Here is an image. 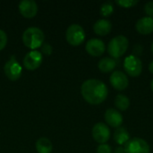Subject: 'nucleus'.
I'll return each instance as SVG.
<instances>
[{"label":"nucleus","mask_w":153,"mask_h":153,"mask_svg":"<svg viewBox=\"0 0 153 153\" xmlns=\"http://www.w3.org/2000/svg\"><path fill=\"white\" fill-rule=\"evenodd\" d=\"M4 72L6 77L11 81H17L22 73V67L16 58L13 56L11 58L4 64Z\"/></svg>","instance_id":"nucleus-7"},{"label":"nucleus","mask_w":153,"mask_h":153,"mask_svg":"<svg viewBox=\"0 0 153 153\" xmlns=\"http://www.w3.org/2000/svg\"><path fill=\"white\" fill-rule=\"evenodd\" d=\"M116 4L123 8H131L135 6L138 4L136 0H117Z\"/></svg>","instance_id":"nucleus-21"},{"label":"nucleus","mask_w":153,"mask_h":153,"mask_svg":"<svg viewBox=\"0 0 153 153\" xmlns=\"http://www.w3.org/2000/svg\"><path fill=\"white\" fill-rule=\"evenodd\" d=\"M41 48V53L48 56L52 53V50H53V48L50 44L48 43H43V45L40 47Z\"/></svg>","instance_id":"nucleus-25"},{"label":"nucleus","mask_w":153,"mask_h":153,"mask_svg":"<svg viewBox=\"0 0 153 153\" xmlns=\"http://www.w3.org/2000/svg\"><path fill=\"white\" fill-rule=\"evenodd\" d=\"M115 153H126V152H125V149L123 146H119V147L116 148Z\"/></svg>","instance_id":"nucleus-26"},{"label":"nucleus","mask_w":153,"mask_h":153,"mask_svg":"<svg viewBox=\"0 0 153 153\" xmlns=\"http://www.w3.org/2000/svg\"><path fill=\"white\" fill-rule=\"evenodd\" d=\"M35 147L39 153H51L52 149H53L51 141L46 137L39 138L36 142Z\"/></svg>","instance_id":"nucleus-18"},{"label":"nucleus","mask_w":153,"mask_h":153,"mask_svg":"<svg viewBox=\"0 0 153 153\" xmlns=\"http://www.w3.org/2000/svg\"><path fill=\"white\" fill-rule=\"evenodd\" d=\"M7 44V35L6 33L0 29V50L4 49Z\"/></svg>","instance_id":"nucleus-24"},{"label":"nucleus","mask_w":153,"mask_h":153,"mask_svg":"<svg viewBox=\"0 0 153 153\" xmlns=\"http://www.w3.org/2000/svg\"><path fill=\"white\" fill-rule=\"evenodd\" d=\"M124 69L131 77H138L143 72V63L142 60L134 55H130L126 56L124 60Z\"/></svg>","instance_id":"nucleus-5"},{"label":"nucleus","mask_w":153,"mask_h":153,"mask_svg":"<svg viewBox=\"0 0 153 153\" xmlns=\"http://www.w3.org/2000/svg\"><path fill=\"white\" fill-rule=\"evenodd\" d=\"M86 52L91 56H100L106 50V46L103 40L100 39H91L85 45Z\"/></svg>","instance_id":"nucleus-11"},{"label":"nucleus","mask_w":153,"mask_h":153,"mask_svg":"<svg viewBox=\"0 0 153 153\" xmlns=\"http://www.w3.org/2000/svg\"><path fill=\"white\" fill-rule=\"evenodd\" d=\"M151 89H152V91H153V79L152 80V82H151Z\"/></svg>","instance_id":"nucleus-28"},{"label":"nucleus","mask_w":153,"mask_h":153,"mask_svg":"<svg viewBox=\"0 0 153 153\" xmlns=\"http://www.w3.org/2000/svg\"><path fill=\"white\" fill-rule=\"evenodd\" d=\"M22 42L23 44L32 49L36 50V48H40L44 43V32L38 27H29L22 33Z\"/></svg>","instance_id":"nucleus-2"},{"label":"nucleus","mask_w":153,"mask_h":153,"mask_svg":"<svg viewBox=\"0 0 153 153\" xmlns=\"http://www.w3.org/2000/svg\"><path fill=\"white\" fill-rule=\"evenodd\" d=\"M124 149L126 153H150L151 151L149 143L139 137L130 139L124 145Z\"/></svg>","instance_id":"nucleus-6"},{"label":"nucleus","mask_w":153,"mask_h":153,"mask_svg":"<svg viewBox=\"0 0 153 153\" xmlns=\"http://www.w3.org/2000/svg\"><path fill=\"white\" fill-rule=\"evenodd\" d=\"M151 49H152V53L153 54V42H152V48H151Z\"/></svg>","instance_id":"nucleus-29"},{"label":"nucleus","mask_w":153,"mask_h":153,"mask_svg":"<svg viewBox=\"0 0 153 153\" xmlns=\"http://www.w3.org/2000/svg\"><path fill=\"white\" fill-rule=\"evenodd\" d=\"M81 93L84 100L89 104L100 105L106 100L108 94V89L102 81L89 79L82 84Z\"/></svg>","instance_id":"nucleus-1"},{"label":"nucleus","mask_w":153,"mask_h":153,"mask_svg":"<svg viewBox=\"0 0 153 153\" xmlns=\"http://www.w3.org/2000/svg\"><path fill=\"white\" fill-rule=\"evenodd\" d=\"M93 30L99 36H106L112 30V23L107 19H100L93 24Z\"/></svg>","instance_id":"nucleus-15"},{"label":"nucleus","mask_w":153,"mask_h":153,"mask_svg":"<svg viewBox=\"0 0 153 153\" xmlns=\"http://www.w3.org/2000/svg\"><path fill=\"white\" fill-rule=\"evenodd\" d=\"M97 153H112V148L110 145L107 144V143H103V144H100L97 147L96 150Z\"/></svg>","instance_id":"nucleus-22"},{"label":"nucleus","mask_w":153,"mask_h":153,"mask_svg":"<svg viewBox=\"0 0 153 153\" xmlns=\"http://www.w3.org/2000/svg\"><path fill=\"white\" fill-rule=\"evenodd\" d=\"M113 139L116 142V143H117L119 146H122L125 145L130 140V134L126 128L121 126L116 129L113 134Z\"/></svg>","instance_id":"nucleus-17"},{"label":"nucleus","mask_w":153,"mask_h":153,"mask_svg":"<svg viewBox=\"0 0 153 153\" xmlns=\"http://www.w3.org/2000/svg\"><path fill=\"white\" fill-rule=\"evenodd\" d=\"M135 29L142 35H149L153 32V19L148 16L142 17L136 22Z\"/></svg>","instance_id":"nucleus-14"},{"label":"nucleus","mask_w":153,"mask_h":153,"mask_svg":"<svg viewBox=\"0 0 153 153\" xmlns=\"http://www.w3.org/2000/svg\"><path fill=\"white\" fill-rule=\"evenodd\" d=\"M42 61V53L38 50H31L25 55L23 58V65L26 69L33 71L40 66Z\"/></svg>","instance_id":"nucleus-10"},{"label":"nucleus","mask_w":153,"mask_h":153,"mask_svg":"<svg viewBox=\"0 0 153 153\" xmlns=\"http://www.w3.org/2000/svg\"><path fill=\"white\" fill-rule=\"evenodd\" d=\"M129 47V40L124 35H117L110 39L108 45V52L112 58H119L126 54Z\"/></svg>","instance_id":"nucleus-3"},{"label":"nucleus","mask_w":153,"mask_h":153,"mask_svg":"<svg viewBox=\"0 0 153 153\" xmlns=\"http://www.w3.org/2000/svg\"><path fill=\"white\" fill-rule=\"evenodd\" d=\"M19 11L23 17L32 18L38 13V4L33 0H22L18 5Z\"/></svg>","instance_id":"nucleus-13"},{"label":"nucleus","mask_w":153,"mask_h":153,"mask_svg":"<svg viewBox=\"0 0 153 153\" xmlns=\"http://www.w3.org/2000/svg\"><path fill=\"white\" fill-rule=\"evenodd\" d=\"M117 66V62L112 57H103L98 63V68L103 74L111 73Z\"/></svg>","instance_id":"nucleus-16"},{"label":"nucleus","mask_w":153,"mask_h":153,"mask_svg":"<svg viewBox=\"0 0 153 153\" xmlns=\"http://www.w3.org/2000/svg\"><path fill=\"white\" fill-rule=\"evenodd\" d=\"M91 134L95 142L100 144H103L110 139V129L108 125L100 122L92 127Z\"/></svg>","instance_id":"nucleus-8"},{"label":"nucleus","mask_w":153,"mask_h":153,"mask_svg":"<svg viewBox=\"0 0 153 153\" xmlns=\"http://www.w3.org/2000/svg\"><path fill=\"white\" fill-rule=\"evenodd\" d=\"M144 12L148 17L153 19V1H150L144 4Z\"/></svg>","instance_id":"nucleus-23"},{"label":"nucleus","mask_w":153,"mask_h":153,"mask_svg":"<svg viewBox=\"0 0 153 153\" xmlns=\"http://www.w3.org/2000/svg\"><path fill=\"white\" fill-rule=\"evenodd\" d=\"M109 82L115 90L119 91H125L129 85L128 77L122 71H114L109 77Z\"/></svg>","instance_id":"nucleus-9"},{"label":"nucleus","mask_w":153,"mask_h":153,"mask_svg":"<svg viewBox=\"0 0 153 153\" xmlns=\"http://www.w3.org/2000/svg\"><path fill=\"white\" fill-rule=\"evenodd\" d=\"M65 38L67 42L72 46H79L85 39L84 29L79 24H71L65 32Z\"/></svg>","instance_id":"nucleus-4"},{"label":"nucleus","mask_w":153,"mask_h":153,"mask_svg":"<svg viewBox=\"0 0 153 153\" xmlns=\"http://www.w3.org/2000/svg\"><path fill=\"white\" fill-rule=\"evenodd\" d=\"M105 121L108 126L113 127V128H118L121 127L124 122V117L120 111H118L116 108H108L104 115Z\"/></svg>","instance_id":"nucleus-12"},{"label":"nucleus","mask_w":153,"mask_h":153,"mask_svg":"<svg viewBox=\"0 0 153 153\" xmlns=\"http://www.w3.org/2000/svg\"><path fill=\"white\" fill-rule=\"evenodd\" d=\"M115 106L118 111H126L130 107V100L124 94H118L115 98Z\"/></svg>","instance_id":"nucleus-19"},{"label":"nucleus","mask_w":153,"mask_h":153,"mask_svg":"<svg viewBox=\"0 0 153 153\" xmlns=\"http://www.w3.org/2000/svg\"><path fill=\"white\" fill-rule=\"evenodd\" d=\"M100 14L103 17H108L110 16L114 12V5L111 2H105L100 6Z\"/></svg>","instance_id":"nucleus-20"},{"label":"nucleus","mask_w":153,"mask_h":153,"mask_svg":"<svg viewBox=\"0 0 153 153\" xmlns=\"http://www.w3.org/2000/svg\"><path fill=\"white\" fill-rule=\"evenodd\" d=\"M149 71H150L151 74H153V61H152V62L150 63V65H149Z\"/></svg>","instance_id":"nucleus-27"}]
</instances>
